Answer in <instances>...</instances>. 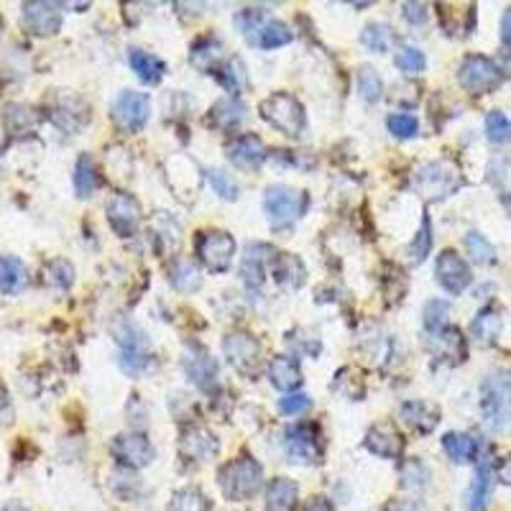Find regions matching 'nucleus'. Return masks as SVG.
I'll use <instances>...</instances> for the list:
<instances>
[{
    "label": "nucleus",
    "instance_id": "f257e3e1",
    "mask_svg": "<svg viewBox=\"0 0 511 511\" xmlns=\"http://www.w3.org/2000/svg\"><path fill=\"white\" fill-rule=\"evenodd\" d=\"M110 333L115 337V343L121 345V366L125 373L139 376L149 369L151 363V343L141 328L128 318H115L110 325Z\"/></svg>",
    "mask_w": 511,
    "mask_h": 511
},
{
    "label": "nucleus",
    "instance_id": "f03ea898",
    "mask_svg": "<svg viewBox=\"0 0 511 511\" xmlns=\"http://www.w3.org/2000/svg\"><path fill=\"white\" fill-rule=\"evenodd\" d=\"M217 481H220V489H223L226 498L248 501L259 494V489L264 483V468L253 458L243 456V458L230 460L228 465H223L217 473Z\"/></svg>",
    "mask_w": 511,
    "mask_h": 511
},
{
    "label": "nucleus",
    "instance_id": "7ed1b4c3",
    "mask_svg": "<svg viewBox=\"0 0 511 511\" xmlns=\"http://www.w3.org/2000/svg\"><path fill=\"white\" fill-rule=\"evenodd\" d=\"M259 113L266 123L271 128H277L284 136H292V139H300L304 133V125H307V115H304V107L300 106V100L289 92H274L268 95L266 100H261Z\"/></svg>",
    "mask_w": 511,
    "mask_h": 511
},
{
    "label": "nucleus",
    "instance_id": "20e7f679",
    "mask_svg": "<svg viewBox=\"0 0 511 511\" xmlns=\"http://www.w3.org/2000/svg\"><path fill=\"white\" fill-rule=\"evenodd\" d=\"M412 184L424 200H445L463 187V175L453 161H430L414 172Z\"/></svg>",
    "mask_w": 511,
    "mask_h": 511
},
{
    "label": "nucleus",
    "instance_id": "39448f33",
    "mask_svg": "<svg viewBox=\"0 0 511 511\" xmlns=\"http://www.w3.org/2000/svg\"><path fill=\"white\" fill-rule=\"evenodd\" d=\"M481 412L483 424L491 432H504L511 422V379L489 376L481 387Z\"/></svg>",
    "mask_w": 511,
    "mask_h": 511
},
{
    "label": "nucleus",
    "instance_id": "423d86ee",
    "mask_svg": "<svg viewBox=\"0 0 511 511\" xmlns=\"http://www.w3.org/2000/svg\"><path fill=\"white\" fill-rule=\"evenodd\" d=\"M307 205H310V197L302 190H292L286 184H274L266 190V217L274 228H286V226L297 223L307 212Z\"/></svg>",
    "mask_w": 511,
    "mask_h": 511
},
{
    "label": "nucleus",
    "instance_id": "0eeeda50",
    "mask_svg": "<svg viewBox=\"0 0 511 511\" xmlns=\"http://www.w3.org/2000/svg\"><path fill=\"white\" fill-rule=\"evenodd\" d=\"M284 453L292 463H300V465H318V463H322L325 442H322L318 424H292L284 432Z\"/></svg>",
    "mask_w": 511,
    "mask_h": 511
},
{
    "label": "nucleus",
    "instance_id": "6e6552de",
    "mask_svg": "<svg viewBox=\"0 0 511 511\" xmlns=\"http://www.w3.org/2000/svg\"><path fill=\"white\" fill-rule=\"evenodd\" d=\"M194 248H197V256L205 264V268H210L212 274H223L230 268L233 253H235V241L226 230H202L197 235Z\"/></svg>",
    "mask_w": 511,
    "mask_h": 511
},
{
    "label": "nucleus",
    "instance_id": "1a4fd4ad",
    "mask_svg": "<svg viewBox=\"0 0 511 511\" xmlns=\"http://www.w3.org/2000/svg\"><path fill=\"white\" fill-rule=\"evenodd\" d=\"M458 80L463 88L468 89L471 95H486V92H494L504 74L496 67L491 59L481 56V54H471L463 59L458 70Z\"/></svg>",
    "mask_w": 511,
    "mask_h": 511
},
{
    "label": "nucleus",
    "instance_id": "9d476101",
    "mask_svg": "<svg viewBox=\"0 0 511 511\" xmlns=\"http://www.w3.org/2000/svg\"><path fill=\"white\" fill-rule=\"evenodd\" d=\"M223 348H226V355H228V361L238 373H243L248 379L259 376V370H261V345L251 333H243V330L228 333L226 340H223Z\"/></svg>",
    "mask_w": 511,
    "mask_h": 511
},
{
    "label": "nucleus",
    "instance_id": "9b49d317",
    "mask_svg": "<svg viewBox=\"0 0 511 511\" xmlns=\"http://www.w3.org/2000/svg\"><path fill=\"white\" fill-rule=\"evenodd\" d=\"M49 121L67 133H77L89 123V107L74 92H56L49 103Z\"/></svg>",
    "mask_w": 511,
    "mask_h": 511
},
{
    "label": "nucleus",
    "instance_id": "f8f14e48",
    "mask_svg": "<svg viewBox=\"0 0 511 511\" xmlns=\"http://www.w3.org/2000/svg\"><path fill=\"white\" fill-rule=\"evenodd\" d=\"M149 110H151L149 95L136 92V89H125L113 103V123L118 125L121 131L136 133L149 121Z\"/></svg>",
    "mask_w": 511,
    "mask_h": 511
},
{
    "label": "nucleus",
    "instance_id": "ddd939ff",
    "mask_svg": "<svg viewBox=\"0 0 511 511\" xmlns=\"http://www.w3.org/2000/svg\"><path fill=\"white\" fill-rule=\"evenodd\" d=\"M107 223L115 230V235L131 238L141 226V205L133 194L115 192L107 202Z\"/></svg>",
    "mask_w": 511,
    "mask_h": 511
},
{
    "label": "nucleus",
    "instance_id": "4468645a",
    "mask_svg": "<svg viewBox=\"0 0 511 511\" xmlns=\"http://www.w3.org/2000/svg\"><path fill=\"white\" fill-rule=\"evenodd\" d=\"M435 277L440 286L447 294H463L471 282H473V274H471V266L460 259L456 251H442L438 256V264H435Z\"/></svg>",
    "mask_w": 511,
    "mask_h": 511
},
{
    "label": "nucleus",
    "instance_id": "2eb2a0df",
    "mask_svg": "<svg viewBox=\"0 0 511 511\" xmlns=\"http://www.w3.org/2000/svg\"><path fill=\"white\" fill-rule=\"evenodd\" d=\"M110 453L125 468H143L154 460V447L141 432H123L110 442Z\"/></svg>",
    "mask_w": 511,
    "mask_h": 511
},
{
    "label": "nucleus",
    "instance_id": "dca6fc26",
    "mask_svg": "<svg viewBox=\"0 0 511 511\" xmlns=\"http://www.w3.org/2000/svg\"><path fill=\"white\" fill-rule=\"evenodd\" d=\"M226 154L228 159L238 166V169H248V172H259L261 164L268 157L264 141L253 133H246V136H235L233 141L226 146Z\"/></svg>",
    "mask_w": 511,
    "mask_h": 511
},
{
    "label": "nucleus",
    "instance_id": "f3484780",
    "mask_svg": "<svg viewBox=\"0 0 511 511\" xmlns=\"http://www.w3.org/2000/svg\"><path fill=\"white\" fill-rule=\"evenodd\" d=\"M366 447H369L373 456H379V458L396 460L405 453V438H402V432L396 430V424L384 420V422H376L369 430Z\"/></svg>",
    "mask_w": 511,
    "mask_h": 511
},
{
    "label": "nucleus",
    "instance_id": "a211bd4d",
    "mask_svg": "<svg viewBox=\"0 0 511 511\" xmlns=\"http://www.w3.org/2000/svg\"><path fill=\"white\" fill-rule=\"evenodd\" d=\"M62 5L59 3H44L31 0L23 3V23L38 36H54L62 29Z\"/></svg>",
    "mask_w": 511,
    "mask_h": 511
},
{
    "label": "nucleus",
    "instance_id": "6ab92c4d",
    "mask_svg": "<svg viewBox=\"0 0 511 511\" xmlns=\"http://www.w3.org/2000/svg\"><path fill=\"white\" fill-rule=\"evenodd\" d=\"M217 450H220V442L217 438L212 435L210 430H205V427H184L182 430V438H179V453L184 456V458L190 460H197V463H205V460H210L217 456Z\"/></svg>",
    "mask_w": 511,
    "mask_h": 511
},
{
    "label": "nucleus",
    "instance_id": "aec40b11",
    "mask_svg": "<svg viewBox=\"0 0 511 511\" xmlns=\"http://www.w3.org/2000/svg\"><path fill=\"white\" fill-rule=\"evenodd\" d=\"M184 369L190 373L194 387H200L202 391H210L217 384V366L212 361V355L202 345H192L187 358H184Z\"/></svg>",
    "mask_w": 511,
    "mask_h": 511
},
{
    "label": "nucleus",
    "instance_id": "412c9836",
    "mask_svg": "<svg viewBox=\"0 0 511 511\" xmlns=\"http://www.w3.org/2000/svg\"><path fill=\"white\" fill-rule=\"evenodd\" d=\"M268 268H271L274 282L284 289H300L307 277V268L300 261V256H294V253H277Z\"/></svg>",
    "mask_w": 511,
    "mask_h": 511
},
{
    "label": "nucleus",
    "instance_id": "4be33fe9",
    "mask_svg": "<svg viewBox=\"0 0 511 511\" xmlns=\"http://www.w3.org/2000/svg\"><path fill=\"white\" fill-rule=\"evenodd\" d=\"M268 381L274 384V387L279 388V391H297L302 387V369H300V361L297 358H292V355H277V358H271V363H268Z\"/></svg>",
    "mask_w": 511,
    "mask_h": 511
},
{
    "label": "nucleus",
    "instance_id": "5701e85b",
    "mask_svg": "<svg viewBox=\"0 0 511 511\" xmlns=\"http://www.w3.org/2000/svg\"><path fill=\"white\" fill-rule=\"evenodd\" d=\"M494 465L489 458L478 460L476 476L471 483V491H468V509L471 511H483L491 501V491H494Z\"/></svg>",
    "mask_w": 511,
    "mask_h": 511
},
{
    "label": "nucleus",
    "instance_id": "b1692460",
    "mask_svg": "<svg viewBox=\"0 0 511 511\" xmlns=\"http://www.w3.org/2000/svg\"><path fill=\"white\" fill-rule=\"evenodd\" d=\"M300 501V486L292 478H274L266 489V511H294Z\"/></svg>",
    "mask_w": 511,
    "mask_h": 511
},
{
    "label": "nucleus",
    "instance_id": "393cba45",
    "mask_svg": "<svg viewBox=\"0 0 511 511\" xmlns=\"http://www.w3.org/2000/svg\"><path fill=\"white\" fill-rule=\"evenodd\" d=\"M246 118V106L238 98H223L210 107L208 113V125L220 128V131H233L238 123H243Z\"/></svg>",
    "mask_w": 511,
    "mask_h": 511
},
{
    "label": "nucleus",
    "instance_id": "a878e982",
    "mask_svg": "<svg viewBox=\"0 0 511 511\" xmlns=\"http://www.w3.org/2000/svg\"><path fill=\"white\" fill-rule=\"evenodd\" d=\"M128 64L131 70L139 74V80L146 85H159L166 74V64L161 62L157 54L143 52V49H131L128 52Z\"/></svg>",
    "mask_w": 511,
    "mask_h": 511
},
{
    "label": "nucleus",
    "instance_id": "bb28decb",
    "mask_svg": "<svg viewBox=\"0 0 511 511\" xmlns=\"http://www.w3.org/2000/svg\"><path fill=\"white\" fill-rule=\"evenodd\" d=\"M430 348L438 353L440 358L447 361H465V340L460 336L458 328H442L438 333H430Z\"/></svg>",
    "mask_w": 511,
    "mask_h": 511
},
{
    "label": "nucleus",
    "instance_id": "cd10ccee",
    "mask_svg": "<svg viewBox=\"0 0 511 511\" xmlns=\"http://www.w3.org/2000/svg\"><path fill=\"white\" fill-rule=\"evenodd\" d=\"M268 264H271V248L264 246V243H253V246L246 248L241 274H243L248 286H261L264 284V271Z\"/></svg>",
    "mask_w": 511,
    "mask_h": 511
},
{
    "label": "nucleus",
    "instance_id": "c85d7f7f",
    "mask_svg": "<svg viewBox=\"0 0 511 511\" xmlns=\"http://www.w3.org/2000/svg\"><path fill=\"white\" fill-rule=\"evenodd\" d=\"M3 125L11 136H26L38 125V113L23 103H8L3 110Z\"/></svg>",
    "mask_w": 511,
    "mask_h": 511
},
{
    "label": "nucleus",
    "instance_id": "c756f323",
    "mask_svg": "<svg viewBox=\"0 0 511 511\" xmlns=\"http://www.w3.org/2000/svg\"><path fill=\"white\" fill-rule=\"evenodd\" d=\"M223 62V44L215 38H200L190 54V64L200 72H215Z\"/></svg>",
    "mask_w": 511,
    "mask_h": 511
},
{
    "label": "nucleus",
    "instance_id": "7c9ffc66",
    "mask_svg": "<svg viewBox=\"0 0 511 511\" xmlns=\"http://www.w3.org/2000/svg\"><path fill=\"white\" fill-rule=\"evenodd\" d=\"M438 417H440V412L432 409L430 405H424V402H406V405H402V420H405L412 430L422 432V435L435 430V424L440 422Z\"/></svg>",
    "mask_w": 511,
    "mask_h": 511
},
{
    "label": "nucleus",
    "instance_id": "2f4dec72",
    "mask_svg": "<svg viewBox=\"0 0 511 511\" xmlns=\"http://www.w3.org/2000/svg\"><path fill=\"white\" fill-rule=\"evenodd\" d=\"M471 333H473V337H476L478 343H483V345L494 343L498 333H501V310H498L496 304L483 307L476 315V319H473V325H471Z\"/></svg>",
    "mask_w": 511,
    "mask_h": 511
},
{
    "label": "nucleus",
    "instance_id": "473e14b6",
    "mask_svg": "<svg viewBox=\"0 0 511 511\" xmlns=\"http://www.w3.org/2000/svg\"><path fill=\"white\" fill-rule=\"evenodd\" d=\"M442 447L453 463H473L478 460V442L465 432H447L442 438Z\"/></svg>",
    "mask_w": 511,
    "mask_h": 511
},
{
    "label": "nucleus",
    "instance_id": "72a5a7b5",
    "mask_svg": "<svg viewBox=\"0 0 511 511\" xmlns=\"http://www.w3.org/2000/svg\"><path fill=\"white\" fill-rule=\"evenodd\" d=\"M26 286V266L16 256H0V292L18 294Z\"/></svg>",
    "mask_w": 511,
    "mask_h": 511
},
{
    "label": "nucleus",
    "instance_id": "f704fd0d",
    "mask_svg": "<svg viewBox=\"0 0 511 511\" xmlns=\"http://www.w3.org/2000/svg\"><path fill=\"white\" fill-rule=\"evenodd\" d=\"M489 184L494 187L501 205L511 212V159H494L486 172Z\"/></svg>",
    "mask_w": 511,
    "mask_h": 511
},
{
    "label": "nucleus",
    "instance_id": "c9c22d12",
    "mask_svg": "<svg viewBox=\"0 0 511 511\" xmlns=\"http://www.w3.org/2000/svg\"><path fill=\"white\" fill-rule=\"evenodd\" d=\"M215 77H217V82L223 85V88L233 92V98L241 92V89L248 88V74H246V67H243V62L238 59V56H233V59H226L217 70L212 72Z\"/></svg>",
    "mask_w": 511,
    "mask_h": 511
},
{
    "label": "nucleus",
    "instance_id": "e433bc0d",
    "mask_svg": "<svg viewBox=\"0 0 511 511\" xmlns=\"http://www.w3.org/2000/svg\"><path fill=\"white\" fill-rule=\"evenodd\" d=\"M169 282L175 284L179 292H197L202 286V277L190 259H175L169 266Z\"/></svg>",
    "mask_w": 511,
    "mask_h": 511
},
{
    "label": "nucleus",
    "instance_id": "4c0bfd02",
    "mask_svg": "<svg viewBox=\"0 0 511 511\" xmlns=\"http://www.w3.org/2000/svg\"><path fill=\"white\" fill-rule=\"evenodd\" d=\"M98 187H100L98 166H95L92 157L82 154L77 159V166H74V190H77V197H92Z\"/></svg>",
    "mask_w": 511,
    "mask_h": 511
},
{
    "label": "nucleus",
    "instance_id": "58836bf2",
    "mask_svg": "<svg viewBox=\"0 0 511 511\" xmlns=\"http://www.w3.org/2000/svg\"><path fill=\"white\" fill-rule=\"evenodd\" d=\"M210 501H208V496L202 494L200 489H179L175 496H172V501H169V511H210Z\"/></svg>",
    "mask_w": 511,
    "mask_h": 511
},
{
    "label": "nucleus",
    "instance_id": "ea45409f",
    "mask_svg": "<svg viewBox=\"0 0 511 511\" xmlns=\"http://www.w3.org/2000/svg\"><path fill=\"white\" fill-rule=\"evenodd\" d=\"M430 251H432V223H430V217L424 215L422 226L414 233V241L409 243L406 253H409V261H412V264L420 266L424 259L430 256Z\"/></svg>",
    "mask_w": 511,
    "mask_h": 511
},
{
    "label": "nucleus",
    "instance_id": "a19ab883",
    "mask_svg": "<svg viewBox=\"0 0 511 511\" xmlns=\"http://www.w3.org/2000/svg\"><path fill=\"white\" fill-rule=\"evenodd\" d=\"M333 391L343 394V396H348V399H353V402H358V399H363L366 387H363V379H361V373H358V370L340 369L337 370L336 381H333Z\"/></svg>",
    "mask_w": 511,
    "mask_h": 511
},
{
    "label": "nucleus",
    "instance_id": "79ce46f5",
    "mask_svg": "<svg viewBox=\"0 0 511 511\" xmlns=\"http://www.w3.org/2000/svg\"><path fill=\"white\" fill-rule=\"evenodd\" d=\"M465 248H468L471 259H473L478 266L496 264V248L491 246V241H489L486 235H481L476 230H471V233L465 235Z\"/></svg>",
    "mask_w": 511,
    "mask_h": 511
},
{
    "label": "nucleus",
    "instance_id": "37998d69",
    "mask_svg": "<svg viewBox=\"0 0 511 511\" xmlns=\"http://www.w3.org/2000/svg\"><path fill=\"white\" fill-rule=\"evenodd\" d=\"M394 64H396L399 72L414 77V74H422L427 70V56L417 47H402L399 52L394 54Z\"/></svg>",
    "mask_w": 511,
    "mask_h": 511
},
{
    "label": "nucleus",
    "instance_id": "c03bdc74",
    "mask_svg": "<svg viewBox=\"0 0 511 511\" xmlns=\"http://www.w3.org/2000/svg\"><path fill=\"white\" fill-rule=\"evenodd\" d=\"M294 38L292 29L282 23V21H266V26L261 29V38H259V47L264 49H279V47H286L289 41Z\"/></svg>",
    "mask_w": 511,
    "mask_h": 511
},
{
    "label": "nucleus",
    "instance_id": "a18cd8bd",
    "mask_svg": "<svg viewBox=\"0 0 511 511\" xmlns=\"http://www.w3.org/2000/svg\"><path fill=\"white\" fill-rule=\"evenodd\" d=\"M358 92H361V98L366 103H379L381 95H384V82H381L379 72L369 67V64L358 70Z\"/></svg>",
    "mask_w": 511,
    "mask_h": 511
},
{
    "label": "nucleus",
    "instance_id": "49530a36",
    "mask_svg": "<svg viewBox=\"0 0 511 511\" xmlns=\"http://www.w3.org/2000/svg\"><path fill=\"white\" fill-rule=\"evenodd\" d=\"M391 29H388L387 23H369L363 31H361V44L370 49V52H388V47H391Z\"/></svg>",
    "mask_w": 511,
    "mask_h": 511
},
{
    "label": "nucleus",
    "instance_id": "de8ad7c7",
    "mask_svg": "<svg viewBox=\"0 0 511 511\" xmlns=\"http://www.w3.org/2000/svg\"><path fill=\"white\" fill-rule=\"evenodd\" d=\"M266 26L264 21V13L261 11H256V8H248L243 11L241 16H238V29H241V34L246 38L248 44H259V38H261V29Z\"/></svg>",
    "mask_w": 511,
    "mask_h": 511
},
{
    "label": "nucleus",
    "instance_id": "09e8293b",
    "mask_svg": "<svg viewBox=\"0 0 511 511\" xmlns=\"http://www.w3.org/2000/svg\"><path fill=\"white\" fill-rule=\"evenodd\" d=\"M447 318H450V304L447 302H427V307H424V328L430 333H438L442 328H447Z\"/></svg>",
    "mask_w": 511,
    "mask_h": 511
},
{
    "label": "nucleus",
    "instance_id": "8fccbe9b",
    "mask_svg": "<svg viewBox=\"0 0 511 511\" xmlns=\"http://www.w3.org/2000/svg\"><path fill=\"white\" fill-rule=\"evenodd\" d=\"M151 233H154V238L159 241V246L164 253H172L175 248L169 246V235L179 241V226H176L175 220L169 217V215H164L159 212L157 217H154V226H151Z\"/></svg>",
    "mask_w": 511,
    "mask_h": 511
},
{
    "label": "nucleus",
    "instance_id": "3c124183",
    "mask_svg": "<svg viewBox=\"0 0 511 511\" xmlns=\"http://www.w3.org/2000/svg\"><path fill=\"white\" fill-rule=\"evenodd\" d=\"M44 277H47V282L52 284V286L67 289V286H72V282H74V268H72L70 261H64V259H54V261H49L47 268H44Z\"/></svg>",
    "mask_w": 511,
    "mask_h": 511
},
{
    "label": "nucleus",
    "instance_id": "603ef678",
    "mask_svg": "<svg viewBox=\"0 0 511 511\" xmlns=\"http://www.w3.org/2000/svg\"><path fill=\"white\" fill-rule=\"evenodd\" d=\"M486 136L491 143H509L511 141V121L504 113H489L486 115Z\"/></svg>",
    "mask_w": 511,
    "mask_h": 511
},
{
    "label": "nucleus",
    "instance_id": "864d4df0",
    "mask_svg": "<svg viewBox=\"0 0 511 511\" xmlns=\"http://www.w3.org/2000/svg\"><path fill=\"white\" fill-rule=\"evenodd\" d=\"M430 481V471L427 465L420 460H409L405 468H402V486L405 489H414V491H422Z\"/></svg>",
    "mask_w": 511,
    "mask_h": 511
},
{
    "label": "nucleus",
    "instance_id": "5fc2aeb1",
    "mask_svg": "<svg viewBox=\"0 0 511 511\" xmlns=\"http://www.w3.org/2000/svg\"><path fill=\"white\" fill-rule=\"evenodd\" d=\"M388 131L396 136V139H414L417 136V131H420V123H417V118L414 115H409V113H391L388 115Z\"/></svg>",
    "mask_w": 511,
    "mask_h": 511
},
{
    "label": "nucleus",
    "instance_id": "6e6d98bb",
    "mask_svg": "<svg viewBox=\"0 0 511 511\" xmlns=\"http://www.w3.org/2000/svg\"><path fill=\"white\" fill-rule=\"evenodd\" d=\"M208 179H210L212 190L220 194L223 200H238V182H235L228 172L210 169V172H208Z\"/></svg>",
    "mask_w": 511,
    "mask_h": 511
},
{
    "label": "nucleus",
    "instance_id": "4d7b16f0",
    "mask_svg": "<svg viewBox=\"0 0 511 511\" xmlns=\"http://www.w3.org/2000/svg\"><path fill=\"white\" fill-rule=\"evenodd\" d=\"M312 406V399L304 394H286L284 399H279V409L284 414H302Z\"/></svg>",
    "mask_w": 511,
    "mask_h": 511
},
{
    "label": "nucleus",
    "instance_id": "13d9d810",
    "mask_svg": "<svg viewBox=\"0 0 511 511\" xmlns=\"http://www.w3.org/2000/svg\"><path fill=\"white\" fill-rule=\"evenodd\" d=\"M402 8H405V18L409 23L422 26L424 21H427V5L424 3H405Z\"/></svg>",
    "mask_w": 511,
    "mask_h": 511
},
{
    "label": "nucleus",
    "instance_id": "bf43d9fd",
    "mask_svg": "<svg viewBox=\"0 0 511 511\" xmlns=\"http://www.w3.org/2000/svg\"><path fill=\"white\" fill-rule=\"evenodd\" d=\"M13 422V405H11V396H8V388L0 381V424Z\"/></svg>",
    "mask_w": 511,
    "mask_h": 511
},
{
    "label": "nucleus",
    "instance_id": "052dcab7",
    "mask_svg": "<svg viewBox=\"0 0 511 511\" xmlns=\"http://www.w3.org/2000/svg\"><path fill=\"white\" fill-rule=\"evenodd\" d=\"M304 511H336L333 509V501L325 498V496H312L307 504H304Z\"/></svg>",
    "mask_w": 511,
    "mask_h": 511
},
{
    "label": "nucleus",
    "instance_id": "680f3d73",
    "mask_svg": "<svg viewBox=\"0 0 511 511\" xmlns=\"http://www.w3.org/2000/svg\"><path fill=\"white\" fill-rule=\"evenodd\" d=\"M501 41L511 47V8H507V13L501 16Z\"/></svg>",
    "mask_w": 511,
    "mask_h": 511
},
{
    "label": "nucleus",
    "instance_id": "e2e57ef3",
    "mask_svg": "<svg viewBox=\"0 0 511 511\" xmlns=\"http://www.w3.org/2000/svg\"><path fill=\"white\" fill-rule=\"evenodd\" d=\"M498 481H504L507 486H511V453L498 465Z\"/></svg>",
    "mask_w": 511,
    "mask_h": 511
},
{
    "label": "nucleus",
    "instance_id": "0e129e2a",
    "mask_svg": "<svg viewBox=\"0 0 511 511\" xmlns=\"http://www.w3.org/2000/svg\"><path fill=\"white\" fill-rule=\"evenodd\" d=\"M391 511H424V507L420 501H399L391 507Z\"/></svg>",
    "mask_w": 511,
    "mask_h": 511
},
{
    "label": "nucleus",
    "instance_id": "69168bd1",
    "mask_svg": "<svg viewBox=\"0 0 511 511\" xmlns=\"http://www.w3.org/2000/svg\"><path fill=\"white\" fill-rule=\"evenodd\" d=\"M501 64H504V70H501V74L507 72V77H511V52L501 54Z\"/></svg>",
    "mask_w": 511,
    "mask_h": 511
},
{
    "label": "nucleus",
    "instance_id": "338daca9",
    "mask_svg": "<svg viewBox=\"0 0 511 511\" xmlns=\"http://www.w3.org/2000/svg\"><path fill=\"white\" fill-rule=\"evenodd\" d=\"M0 29H3V23H0Z\"/></svg>",
    "mask_w": 511,
    "mask_h": 511
}]
</instances>
